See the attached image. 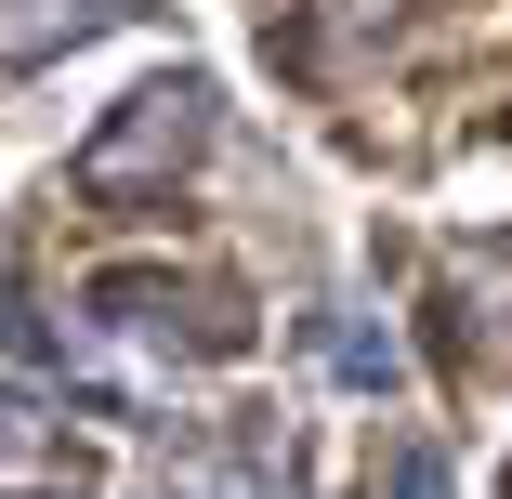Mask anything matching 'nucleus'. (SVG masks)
Returning a JSON list of instances; mask_svg holds the SVG:
<instances>
[{"mask_svg": "<svg viewBox=\"0 0 512 499\" xmlns=\"http://www.w3.org/2000/svg\"><path fill=\"white\" fill-rule=\"evenodd\" d=\"M27 499H66V486H27Z\"/></svg>", "mask_w": 512, "mask_h": 499, "instance_id": "6", "label": "nucleus"}, {"mask_svg": "<svg viewBox=\"0 0 512 499\" xmlns=\"http://www.w3.org/2000/svg\"><path fill=\"white\" fill-rule=\"evenodd\" d=\"M106 27H132V0H0V66H66Z\"/></svg>", "mask_w": 512, "mask_h": 499, "instance_id": "3", "label": "nucleus"}, {"mask_svg": "<svg viewBox=\"0 0 512 499\" xmlns=\"http://www.w3.org/2000/svg\"><path fill=\"white\" fill-rule=\"evenodd\" d=\"M407 14H421V0H302V14H289V53L316 66V79H355L368 53L407 40Z\"/></svg>", "mask_w": 512, "mask_h": 499, "instance_id": "2", "label": "nucleus"}, {"mask_svg": "<svg viewBox=\"0 0 512 499\" xmlns=\"http://www.w3.org/2000/svg\"><path fill=\"white\" fill-rule=\"evenodd\" d=\"M329 368H342V381H368V394H394V329H342V342H329Z\"/></svg>", "mask_w": 512, "mask_h": 499, "instance_id": "4", "label": "nucleus"}, {"mask_svg": "<svg viewBox=\"0 0 512 499\" xmlns=\"http://www.w3.org/2000/svg\"><path fill=\"white\" fill-rule=\"evenodd\" d=\"M394 499H447V473H434V447H394Z\"/></svg>", "mask_w": 512, "mask_h": 499, "instance_id": "5", "label": "nucleus"}, {"mask_svg": "<svg viewBox=\"0 0 512 499\" xmlns=\"http://www.w3.org/2000/svg\"><path fill=\"white\" fill-rule=\"evenodd\" d=\"M211 132H224V92L197 66H171V79H145V92L106 106V132L79 145V197H171L197 158H211Z\"/></svg>", "mask_w": 512, "mask_h": 499, "instance_id": "1", "label": "nucleus"}]
</instances>
